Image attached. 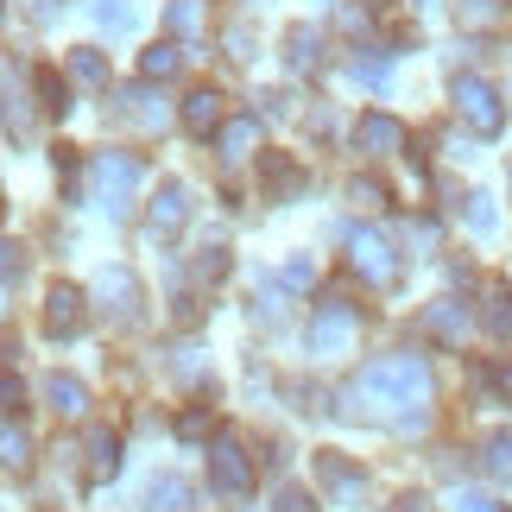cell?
I'll return each mask as SVG.
<instances>
[{"label": "cell", "mask_w": 512, "mask_h": 512, "mask_svg": "<svg viewBox=\"0 0 512 512\" xmlns=\"http://www.w3.org/2000/svg\"><path fill=\"white\" fill-rule=\"evenodd\" d=\"M348 399L367 405L373 418L399 424V430H418L424 411H430V367H424V354H380V361H367Z\"/></svg>", "instance_id": "obj_1"}, {"label": "cell", "mask_w": 512, "mask_h": 512, "mask_svg": "<svg viewBox=\"0 0 512 512\" xmlns=\"http://www.w3.org/2000/svg\"><path fill=\"white\" fill-rule=\"evenodd\" d=\"M456 114L468 133H481V140H494V133L506 127V102L494 83H481V76H456Z\"/></svg>", "instance_id": "obj_2"}, {"label": "cell", "mask_w": 512, "mask_h": 512, "mask_svg": "<svg viewBox=\"0 0 512 512\" xmlns=\"http://www.w3.org/2000/svg\"><path fill=\"white\" fill-rule=\"evenodd\" d=\"M140 152H102L95 159V203H108V209H127L133 203V190H140Z\"/></svg>", "instance_id": "obj_3"}, {"label": "cell", "mask_w": 512, "mask_h": 512, "mask_svg": "<svg viewBox=\"0 0 512 512\" xmlns=\"http://www.w3.org/2000/svg\"><path fill=\"white\" fill-rule=\"evenodd\" d=\"M354 336H361V310H354L348 298H323L317 323H310V348L317 354H348Z\"/></svg>", "instance_id": "obj_4"}, {"label": "cell", "mask_w": 512, "mask_h": 512, "mask_svg": "<svg viewBox=\"0 0 512 512\" xmlns=\"http://www.w3.org/2000/svg\"><path fill=\"white\" fill-rule=\"evenodd\" d=\"M209 475H215V487H222L228 500H247V494H253V462H247V449L234 443V437H215Z\"/></svg>", "instance_id": "obj_5"}, {"label": "cell", "mask_w": 512, "mask_h": 512, "mask_svg": "<svg viewBox=\"0 0 512 512\" xmlns=\"http://www.w3.org/2000/svg\"><path fill=\"white\" fill-rule=\"evenodd\" d=\"M348 266L361 272L367 285H392V279H399V260H392V247L380 241V234H367V228L348 234Z\"/></svg>", "instance_id": "obj_6"}, {"label": "cell", "mask_w": 512, "mask_h": 512, "mask_svg": "<svg viewBox=\"0 0 512 512\" xmlns=\"http://www.w3.org/2000/svg\"><path fill=\"white\" fill-rule=\"evenodd\" d=\"M89 323V291H76V285H51V298H45V329L57 342L76 336V329Z\"/></svg>", "instance_id": "obj_7"}, {"label": "cell", "mask_w": 512, "mask_h": 512, "mask_svg": "<svg viewBox=\"0 0 512 512\" xmlns=\"http://www.w3.org/2000/svg\"><path fill=\"white\" fill-rule=\"evenodd\" d=\"M95 291L108 298V317L114 323H140V279L121 266H102V279H95Z\"/></svg>", "instance_id": "obj_8"}, {"label": "cell", "mask_w": 512, "mask_h": 512, "mask_svg": "<svg viewBox=\"0 0 512 512\" xmlns=\"http://www.w3.org/2000/svg\"><path fill=\"white\" fill-rule=\"evenodd\" d=\"M354 146H361L367 159H392V152L405 146V127L392 121V114H361V127H354Z\"/></svg>", "instance_id": "obj_9"}, {"label": "cell", "mask_w": 512, "mask_h": 512, "mask_svg": "<svg viewBox=\"0 0 512 512\" xmlns=\"http://www.w3.org/2000/svg\"><path fill=\"white\" fill-rule=\"evenodd\" d=\"M184 222H190V190L184 184H165L159 196H152V209H146V228L165 241V234H177Z\"/></svg>", "instance_id": "obj_10"}, {"label": "cell", "mask_w": 512, "mask_h": 512, "mask_svg": "<svg viewBox=\"0 0 512 512\" xmlns=\"http://www.w3.org/2000/svg\"><path fill=\"white\" fill-rule=\"evenodd\" d=\"M317 475H323V487H329V494H342L348 506L367 494V475H361L354 462H342V456H317Z\"/></svg>", "instance_id": "obj_11"}, {"label": "cell", "mask_w": 512, "mask_h": 512, "mask_svg": "<svg viewBox=\"0 0 512 512\" xmlns=\"http://www.w3.org/2000/svg\"><path fill=\"white\" fill-rule=\"evenodd\" d=\"M184 127L190 133H215V127H222V95H215V89H190L184 95Z\"/></svg>", "instance_id": "obj_12"}, {"label": "cell", "mask_w": 512, "mask_h": 512, "mask_svg": "<svg viewBox=\"0 0 512 512\" xmlns=\"http://www.w3.org/2000/svg\"><path fill=\"white\" fill-rule=\"evenodd\" d=\"M0 121H7L13 140L32 133V114H26V95H13V64H0Z\"/></svg>", "instance_id": "obj_13"}, {"label": "cell", "mask_w": 512, "mask_h": 512, "mask_svg": "<svg viewBox=\"0 0 512 512\" xmlns=\"http://www.w3.org/2000/svg\"><path fill=\"white\" fill-rule=\"evenodd\" d=\"M215 140H222V159H247V152L260 146V121H247V114H241V121H222Z\"/></svg>", "instance_id": "obj_14"}, {"label": "cell", "mask_w": 512, "mask_h": 512, "mask_svg": "<svg viewBox=\"0 0 512 512\" xmlns=\"http://www.w3.org/2000/svg\"><path fill=\"white\" fill-rule=\"evenodd\" d=\"M45 399H51V411L76 418V411L89 405V386H83V380H70V373H51V380H45Z\"/></svg>", "instance_id": "obj_15"}, {"label": "cell", "mask_w": 512, "mask_h": 512, "mask_svg": "<svg viewBox=\"0 0 512 512\" xmlns=\"http://www.w3.org/2000/svg\"><path fill=\"white\" fill-rule=\"evenodd\" d=\"M64 76H70V83H83V89H102L108 83V57L102 51H70V64H64Z\"/></svg>", "instance_id": "obj_16"}, {"label": "cell", "mask_w": 512, "mask_h": 512, "mask_svg": "<svg viewBox=\"0 0 512 512\" xmlns=\"http://www.w3.org/2000/svg\"><path fill=\"white\" fill-rule=\"evenodd\" d=\"M165 26L177 38H196V32L209 26V7H203V0H171V7H165Z\"/></svg>", "instance_id": "obj_17"}, {"label": "cell", "mask_w": 512, "mask_h": 512, "mask_svg": "<svg viewBox=\"0 0 512 512\" xmlns=\"http://www.w3.org/2000/svg\"><path fill=\"white\" fill-rule=\"evenodd\" d=\"M184 506H190V487L177 481V475H159V481L146 487V512H184Z\"/></svg>", "instance_id": "obj_18"}, {"label": "cell", "mask_w": 512, "mask_h": 512, "mask_svg": "<svg viewBox=\"0 0 512 512\" xmlns=\"http://www.w3.org/2000/svg\"><path fill=\"white\" fill-rule=\"evenodd\" d=\"M456 19L468 32H487V26H500L506 19V0H456Z\"/></svg>", "instance_id": "obj_19"}, {"label": "cell", "mask_w": 512, "mask_h": 512, "mask_svg": "<svg viewBox=\"0 0 512 512\" xmlns=\"http://www.w3.org/2000/svg\"><path fill=\"white\" fill-rule=\"evenodd\" d=\"M177 70H184V51H177V45H152L140 57V76H146V83H165V76H177Z\"/></svg>", "instance_id": "obj_20"}, {"label": "cell", "mask_w": 512, "mask_h": 512, "mask_svg": "<svg viewBox=\"0 0 512 512\" xmlns=\"http://www.w3.org/2000/svg\"><path fill=\"white\" fill-rule=\"evenodd\" d=\"M0 468H32V437L26 430H13V424H0Z\"/></svg>", "instance_id": "obj_21"}, {"label": "cell", "mask_w": 512, "mask_h": 512, "mask_svg": "<svg viewBox=\"0 0 512 512\" xmlns=\"http://www.w3.org/2000/svg\"><path fill=\"white\" fill-rule=\"evenodd\" d=\"M481 329H487V336H512V291H487Z\"/></svg>", "instance_id": "obj_22"}, {"label": "cell", "mask_w": 512, "mask_h": 512, "mask_svg": "<svg viewBox=\"0 0 512 512\" xmlns=\"http://www.w3.org/2000/svg\"><path fill=\"white\" fill-rule=\"evenodd\" d=\"M95 19H102V32H133L140 26V7H133V0H102Z\"/></svg>", "instance_id": "obj_23"}, {"label": "cell", "mask_w": 512, "mask_h": 512, "mask_svg": "<svg viewBox=\"0 0 512 512\" xmlns=\"http://www.w3.org/2000/svg\"><path fill=\"white\" fill-rule=\"evenodd\" d=\"M285 64H298V70L317 64V26H298V32L285 38Z\"/></svg>", "instance_id": "obj_24"}, {"label": "cell", "mask_w": 512, "mask_h": 512, "mask_svg": "<svg viewBox=\"0 0 512 512\" xmlns=\"http://www.w3.org/2000/svg\"><path fill=\"white\" fill-rule=\"evenodd\" d=\"M462 215H468V228H475V234H481V241H487V234H494V228H500V215H494V196H481V190H475V196H468V209H462Z\"/></svg>", "instance_id": "obj_25"}, {"label": "cell", "mask_w": 512, "mask_h": 512, "mask_svg": "<svg viewBox=\"0 0 512 512\" xmlns=\"http://www.w3.org/2000/svg\"><path fill=\"white\" fill-rule=\"evenodd\" d=\"M481 468L494 481H506L512 475V437H487V449H481Z\"/></svg>", "instance_id": "obj_26"}, {"label": "cell", "mask_w": 512, "mask_h": 512, "mask_svg": "<svg viewBox=\"0 0 512 512\" xmlns=\"http://www.w3.org/2000/svg\"><path fill=\"white\" fill-rule=\"evenodd\" d=\"M114 449H121V437H114L108 424H102V430H89V456H95V475H108V468L121 462V456H114Z\"/></svg>", "instance_id": "obj_27"}, {"label": "cell", "mask_w": 512, "mask_h": 512, "mask_svg": "<svg viewBox=\"0 0 512 512\" xmlns=\"http://www.w3.org/2000/svg\"><path fill=\"white\" fill-rule=\"evenodd\" d=\"M38 108H45V114H64L70 102H64V76H57V70H38Z\"/></svg>", "instance_id": "obj_28"}, {"label": "cell", "mask_w": 512, "mask_h": 512, "mask_svg": "<svg viewBox=\"0 0 512 512\" xmlns=\"http://www.w3.org/2000/svg\"><path fill=\"white\" fill-rule=\"evenodd\" d=\"M437 336H462V304L456 298H443V304H430V317H424Z\"/></svg>", "instance_id": "obj_29"}, {"label": "cell", "mask_w": 512, "mask_h": 512, "mask_svg": "<svg viewBox=\"0 0 512 512\" xmlns=\"http://www.w3.org/2000/svg\"><path fill=\"white\" fill-rule=\"evenodd\" d=\"M266 190H298V165H291V159H266Z\"/></svg>", "instance_id": "obj_30"}, {"label": "cell", "mask_w": 512, "mask_h": 512, "mask_svg": "<svg viewBox=\"0 0 512 512\" xmlns=\"http://www.w3.org/2000/svg\"><path fill=\"white\" fill-rule=\"evenodd\" d=\"M348 196H354V203H367V209H380V203H386V190L373 184V177H354V184H348Z\"/></svg>", "instance_id": "obj_31"}, {"label": "cell", "mask_w": 512, "mask_h": 512, "mask_svg": "<svg viewBox=\"0 0 512 512\" xmlns=\"http://www.w3.org/2000/svg\"><path fill=\"white\" fill-rule=\"evenodd\" d=\"M481 380H487V386H494V392H500V399L512 405V361H500V367H487V373H481Z\"/></svg>", "instance_id": "obj_32"}, {"label": "cell", "mask_w": 512, "mask_h": 512, "mask_svg": "<svg viewBox=\"0 0 512 512\" xmlns=\"http://www.w3.org/2000/svg\"><path fill=\"white\" fill-rule=\"evenodd\" d=\"M19 405H26V386L13 373H0V411H19Z\"/></svg>", "instance_id": "obj_33"}, {"label": "cell", "mask_w": 512, "mask_h": 512, "mask_svg": "<svg viewBox=\"0 0 512 512\" xmlns=\"http://www.w3.org/2000/svg\"><path fill=\"white\" fill-rule=\"evenodd\" d=\"M456 512H506L494 494H456Z\"/></svg>", "instance_id": "obj_34"}, {"label": "cell", "mask_w": 512, "mask_h": 512, "mask_svg": "<svg viewBox=\"0 0 512 512\" xmlns=\"http://www.w3.org/2000/svg\"><path fill=\"white\" fill-rule=\"evenodd\" d=\"M209 430V411H184V418H177V437H203Z\"/></svg>", "instance_id": "obj_35"}, {"label": "cell", "mask_w": 512, "mask_h": 512, "mask_svg": "<svg viewBox=\"0 0 512 512\" xmlns=\"http://www.w3.org/2000/svg\"><path fill=\"white\" fill-rule=\"evenodd\" d=\"M13 272H26V253H19V247H7V241H0V279H13Z\"/></svg>", "instance_id": "obj_36"}, {"label": "cell", "mask_w": 512, "mask_h": 512, "mask_svg": "<svg viewBox=\"0 0 512 512\" xmlns=\"http://www.w3.org/2000/svg\"><path fill=\"white\" fill-rule=\"evenodd\" d=\"M279 512H317V506H310V494H298V487H285V494H279Z\"/></svg>", "instance_id": "obj_37"}, {"label": "cell", "mask_w": 512, "mask_h": 512, "mask_svg": "<svg viewBox=\"0 0 512 512\" xmlns=\"http://www.w3.org/2000/svg\"><path fill=\"white\" fill-rule=\"evenodd\" d=\"M354 76H361V83H373V89H380V83H386L392 70H386V64H373V57H367V64H354Z\"/></svg>", "instance_id": "obj_38"}, {"label": "cell", "mask_w": 512, "mask_h": 512, "mask_svg": "<svg viewBox=\"0 0 512 512\" xmlns=\"http://www.w3.org/2000/svg\"><path fill=\"white\" fill-rule=\"evenodd\" d=\"M285 285H310V260H291L285 266Z\"/></svg>", "instance_id": "obj_39"}, {"label": "cell", "mask_w": 512, "mask_h": 512, "mask_svg": "<svg viewBox=\"0 0 512 512\" xmlns=\"http://www.w3.org/2000/svg\"><path fill=\"white\" fill-rule=\"evenodd\" d=\"M405 512H424V500H405Z\"/></svg>", "instance_id": "obj_40"}]
</instances>
